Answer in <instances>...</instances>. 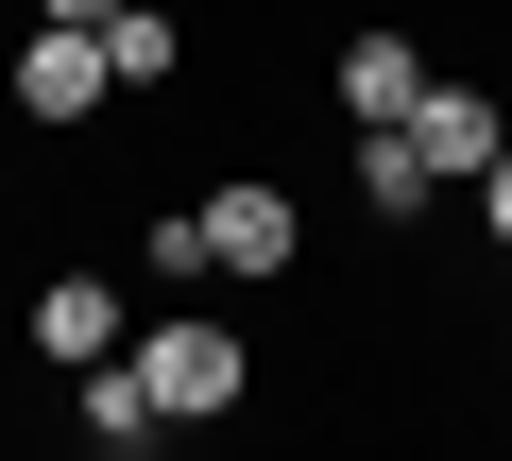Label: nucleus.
Here are the masks:
<instances>
[{
  "label": "nucleus",
  "mask_w": 512,
  "mask_h": 461,
  "mask_svg": "<svg viewBox=\"0 0 512 461\" xmlns=\"http://www.w3.org/2000/svg\"><path fill=\"white\" fill-rule=\"evenodd\" d=\"M120 359L154 376V410H171V427H222V410L256 393V342H239L222 308H154V325H137Z\"/></svg>",
  "instance_id": "1"
},
{
  "label": "nucleus",
  "mask_w": 512,
  "mask_h": 461,
  "mask_svg": "<svg viewBox=\"0 0 512 461\" xmlns=\"http://www.w3.org/2000/svg\"><path fill=\"white\" fill-rule=\"evenodd\" d=\"M291 257H308V205H291L274 171L205 188V274H239V291H256V274H291Z\"/></svg>",
  "instance_id": "2"
},
{
  "label": "nucleus",
  "mask_w": 512,
  "mask_h": 461,
  "mask_svg": "<svg viewBox=\"0 0 512 461\" xmlns=\"http://www.w3.org/2000/svg\"><path fill=\"white\" fill-rule=\"evenodd\" d=\"M103 86H120L103 69V18H35L18 35V120H103Z\"/></svg>",
  "instance_id": "3"
},
{
  "label": "nucleus",
  "mask_w": 512,
  "mask_h": 461,
  "mask_svg": "<svg viewBox=\"0 0 512 461\" xmlns=\"http://www.w3.org/2000/svg\"><path fill=\"white\" fill-rule=\"evenodd\" d=\"M120 342H137V291H120V274H52V291H35V359H52V376H86V359H120Z\"/></svg>",
  "instance_id": "4"
},
{
  "label": "nucleus",
  "mask_w": 512,
  "mask_h": 461,
  "mask_svg": "<svg viewBox=\"0 0 512 461\" xmlns=\"http://www.w3.org/2000/svg\"><path fill=\"white\" fill-rule=\"evenodd\" d=\"M410 137H427V171H444V188H478V171L512 154V103H495V86H444V69H427V103H410Z\"/></svg>",
  "instance_id": "5"
},
{
  "label": "nucleus",
  "mask_w": 512,
  "mask_h": 461,
  "mask_svg": "<svg viewBox=\"0 0 512 461\" xmlns=\"http://www.w3.org/2000/svg\"><path fill=\"white\" fill-rule=\"evenodd\" d=\"M325 86H342V120H410V103H427V52L376 18V35H342V69H325Z\"/></svg>",
  "instance_id": "6"
},
{
  "label": "nucleus",
  "mask_w": 512,
  "mask_h": 461,
  "mask_svg": "<svg viewBox=\"0 0 512 461\" xmlns=\"http://www.w3.org/2000/svg\"><path fill=\"white\" fill-rule=\"evenodd\" d=\"M359 205H376V222H427V205H444V171H427L410 120H359Z\"/></svg>",
  "instance_id": "7"
},
{
  "label": "nucleus",
  "mask_w": 512,
  "mask_h": 461,
  "mask_svg": "<svg viewBox=\"0 0 512 461\" xmlns=\"http://www.w3.org/2000/svg\"><path fill=\"white\" fill-rule=\"evenodd\" d=\"M103 69L120 86H171L188 69V18H171V0H103Z\"/></svg>",
  "instance_id": "8"
},
{
  "label": "nucleus",
  "mask_w": 512,
  "mask_h": 461,
  "mask_svg": "<svg viewBox=\"0 0 512 461\" xmlns=\"http://www.w3.org/2000/svg\"><path fill=\"white\" fill-rule=\"evenodd\" d=\"M137 274H154V291H205V205H154V222H137Z\"/></svg>",
  "instance_id": "9"
},
{
  "label": "nucleus",
  "mask_w": 512,
  "mask_h": 461,
  "mask_svg": "<svg viewBox=\"0 0 512 461\" xmlns=\"http://www.w3.org/2000/svg\"><path fill=\"white\" fill-rule=\"evenodd\" d=\"M478 222H495V257H512V154H495V171H478Z\"/></svg>",
  "instance_id": "10"
},
{
  "label": "nucleus",
  "mask_w": 512,
  "mask_h": 461,
  "mask_svg": "<svg viewBox=\"0 0 512 461\" xmlns=\"http://www.w3.org/2000/svg\"><path fill=\"white\" fill-rule=\"evenodd\" d=\"M35 18H103V0H35Z\"/></svg>",
  "instance_id": "11"
}]
</instances>
